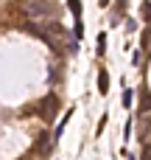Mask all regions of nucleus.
Wrapping results in <instances>:
<instances>
[{
	"mask_svg": "<svg viewBox=\"0 0 151 160\" xmlns=\"http://www.w3.org/2000/svg\"><path fill=\"white\" fill-rule=\"evenodd\" d=\"M73 37L81 42V37H84V22H81V20H76V25H73Z\"/></svg>",
	"mask_w": 151,
	"mask_h": 160,
	"instance_id": "obj_6",
	"label": "nucleus"
},
{
	"mask_svg": "<svg viewBox=\"0 0 151 160\" xmlns=\"http://www.w3.org/2000/svg\"><path fill=\"white\" fill-rule=\"evenodd\" d=\"M36 149H39L42 155H48V152H50V135H48V132H42V135H39V141H36Z\"/></svg>",
	"mask_w": 151,
	"mask_h": 160,
	"instance_id": "obj_3",
	"label": "nucleus"
},
{
	"mask_svg": "<svg viewBox=\"0 0 151 160\" xmlns=\"http://www.w3.org/2000/svg\"><path fill=\"white\" fill-rule=\"evenodd\" d=\"M67 8L76 14V20H81V0H67Z\"/></svg>",
	"mask_w": 151,
	"mask_h": 160,
	"instance_id": "obj_5",
	"label": "nucleus"
},
{
	"mask_svg": "<svg viewBox=\"0 0 151 160\" xmlns=\"http://www.w3.org/2000/svg\"><path fill=\"white\" fill-rule=\"evenodd\" d=\"M28 14H36V17H56V6H53V0H31V3H28Z\"/></svg>",
	"mask_w": 151,
	"mask_h": 160,
	"instance_id": "obj_1",
	"label": "nucleus"
},
{
	"mask_svg": "<svg viewBox=\"0 0 151 160\" xmlns=\"http://www.w3.org/2000/svg\"><path fill=\"white\" fill-rule=\"evenodd\" d=\"M132 98H134L132 90H126V93H123V107H132Z\"/></svg>",
	"mask_w": 151,
	"mask_h": 160,
	"instance_id": "obj_7",
	"label": "nucleus"
},
{
	"mask_svg": "<svg viewBox=\"0 0 151 160\" xmlns=\"http://www.w3.org/2000/svg\"><path fill=\"white\" fill-rule=\"evenodd\" d=\"M98 93H101V96H106V93H109V73H106L104 68L98 70Z\"/></svg>",
	"mask_w": 151,
	"mask_h": 160,
	"instance_id": "obj_2",
	"label": "nucleus"
},
{
	"mask_svg": "<svg viewBox=\"0 0 151 160\" xmlns=\"http://www.w3.org/2000/svg\"><path fill=\"white\" fill-rule=\"evenodd\" d=\"M95 53H98V56H104V53H106V31H101V34H98V45H95Z\"/></svg>",
	"mask_w": 151,
	"mask_h": 160,
	"instance_id": "obj_4",
	"label": "nucleus"
},
{
	"mask_svg": "<svg viewBox=\"0 0 151 160\" xmlns=\"http://www.w3.org/2000/svg\"><path fill=\"white\" fill-rule=\"evenodd\" d=\"M98 3H101V6H106V3H109V0H98Z\"/></svg>",
	"mask_w": 151,
	"mask_h": 160,
	"instance_id": "obj_9",
	"label": "nucleus"
},
{
	"mask_svg": "<svg viewBox=\"0 0 151 160\" xmlns=\"http://www.w3.org/2000/svg\"><path fill=\"white\" fill-rule=\"evenodd\" d=\"M143 160H151V149H146V152H143Z\"/></svg>",
	"mask_w": 151,
	"mask_h": 160,
	"instance_id": "obj_8",
	"label": "nucleus"
}]
</instances>
